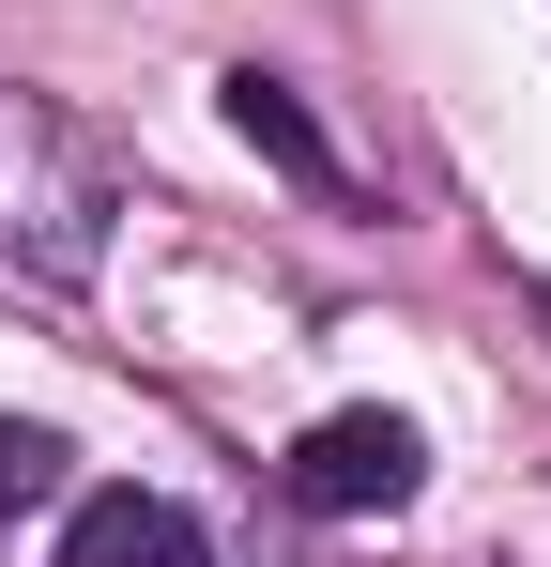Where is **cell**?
I'll use <instances>...</instances> for the list:
<instances>
[{"label": "cell", "mask_w": 551, "mask_h": 567, "mask_svg": "<svg viewBox=\"0 0 551 567\" xmlns=\"http://www.w3.org/2000/svg\"><path fill=\"white\" fill-rule=\"evenodd\" d=\"M0 246L46 261V277H92L107 261V169H92L77 123L31 107V93H0Z\"/></svg>", "instance_id": "1"}, {"label": "cell", "mask_w": 551, "mask_h": 567, "mask_svg": "<svg viewBox=\"0 0 551 567\" xmlns=\"http://www.w3.org/2000/svg\"><path fill=\"white\" fill-rule=\"evenodd\" d=\"M414 414H322L306 445H291V506H322V522H383V506H414Z\"/></svg>", "instance_id": "2"}, {"label": "cell", "mask_w": 551, "mask_h": 567, "mask_svg": "<svg viewBox=\"0 0 551 567\" xmlns=\"http://www.w3.org/2000/svg\"><path fill=\"white\" fill-rule=\"evenodd\" d=\"M62 567H199V522H184L169 491H77Z\"/></svg>", "instance_id": "3"}, {"label": "cell", "mask_w": 551, "mask_h": 567, "mask_svg": "<svg viewBox=\"0 0 551 567\" xmlns=\"http://www.w3.org/2000/svg\"><path fill=\"white\" fill-rule=\"evenodd\" d=\"M230 123H246V138H261L276 169H306V185H322V169H337V154H322V138H306V107L276 93V78H230Z\"/></svg>", "instance_id": "4"}, {"label": "cell", "mask_w": 551, "mask_h": 567, "mask_svg": "<svg viewBox=\"0 0 551 567\" xmlns=\"http://www.w3.org/2000/svg\"><path fill=\"white\" fill-rule=\"evenodd\" d=\"M46 491H62V445L0 414V522H15V506H46Z\"/></svg>", "instance_id": "5"}]
</instances>
